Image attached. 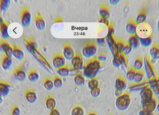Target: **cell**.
I'll return each instance as SVG.
<instances>
[{
  "label": "cell",
  "mask_w": 159,
  "mask_h": 115,
  "mask_svg": "<svg viewBox=\"0 0 159 115\" xmlns=\"http://www.w3.org/2000/svg\"><path fill=\"white\" fill-rule=\"evenodd\" d=\"M28 51L48 72L54 73V70L51 63L45 56L39 48L36 43L32 44L25 43Z\"/></svg>",
  "instance_id": "cell-1"
},
{
  "label": "cell",
  "mask_w": 159,
  "mask_h": 115,
  "mask_svg": "<svg viewBox=\"0 0 159 115\" xmlns=\"http://www.w3.org/2000/svg\"><path fill=\"white\" fill-rule=\"evenodd\" d=\"M45 103L46 109L49 111L52 110L56 108V99L52 94H49L46 97Z\"/></svg>",
  "instance_id": "cell-19"
},
{
  "label": "cell",
  "mask_w": 159,
  "mask_h": 115,
  "mask_svg": "<svg viewBox=\"0 0 159 115\" xmlns=\"http://www.w3.org/2000/svg\"><path fill=\"white\" fill-rule=\"evenodd\" d=\"M28 79L30 82L34 83L38 81L40 78L39 74L35 69H29L27 72Z\"/></svg>",
  "instance_id": "cell-22"
},
{
  "label": "cell",
  "mask_w": 159,
  "mask_h": 115,
  "mask_svg": "<svg viewBox=\"0 0 159 115\" xmlns=\"http://www.w3.org/2000/svg\"><path fill=\"white\" fill-rule=\"evenodd\" d=\"M148 14L147 9L145 7L141 9L138 13L136 21L138 24L146 22Z\"/></svg>",
  "instance_id": "cell-21"
},
{
  "label": "cell",
  "mask_w": 159,
  "mask_h": 115,
  "mask_svg": "<svg viewBox=\"0 0 159 115\" xmlns=\"http://www.w3.org/2000/svg\"><path fill=\"white\" fill-rule=\"evenodd\" d=\"M20 16L22 25L25 28L29 26L31 22L32 16L28 6L22 7L20 11Z\"/></svg>",
  "instance_id": "cell-6"
},
{
  "label": "cell",
  "mask_w": 159,
  "mask_h": 115,
  "mask_svg": "<svg viewBox=\"0 0 159 115\" xmlns=\"http://www.w3.org/2000/svg\"><path fill=\"white\" fill-rule=\"evenodd\" d=\"M107 35H114L115 32V25L113 22H110V24L107 27Z\"/></svg>",
  "instance_id": "cell-40"
},
{
  "label": "cell",
  "mask_w": 159,
  "mask_h": 115,
  "mask_svg": "<svg viewBox=\"0 0 159 115\" xmlns=\"http://www.w3.org/2000/svg\"><path fill=\"white\" fill-rule=\"evenodd\" d=\"M100 25L99 26V29L98 30L97 33L99 35L102 34L104 32L105 30L106 29L107 27L103 24L100 23Z\"/></svg>",
  "instance_id": "cell-47"
},
{
  "label": "cell",
  "mask_w": 159,
  "mask_h": 115,
  "mask_svg": "<svg viewBox=\"0 0 159 115\" xmlns=\"http://www.w3.org/2000/svg\"><path fill=\"white\" fill-rule=\"evenodd\" d=\"M10 25L9 23L5 20H2L1 22L0 29L3 39H6L9 38V35L8 33V27Z\"/></svg>",
  "instance_id": "cell-25"
},
{
  "label": "cell",
  "mask_w": 159,
  "mask_h": 115,
  "mask_svg": "<svg viewBox=\"0 0 159 115\" xmlns=\"http://www.w3.org/2000/svg\"><path fill=\"white\" fill-rule=\"evenodd\" d=\"M20 113L19 106L16 104H14L11 109V115H20Z\"/></svg>",
  "instance_id": "cell-41"
},
{
  "label": "cell",
  "mask_w": 159,
  "mask_h": 115,
  "mask_svg": "<svg viewBox=\"0 0 159 115\" xmlns=\"http://www.w3.org/2000/svg\"><path fill=\"white\" fill-rule=\"evenodd\" d=\"M127 42L122 38H119L116 40V45L118 53H122Z\"/></svg>",
  "instance_id": "cell-32"
},
{
  "label": "cell",
  "mask_w": 159,
  "mask_h": 115,
  "mask_svg": "<svg viewBox=\"0 0 159 115\" xmlns=\"http://www.w3.org/2000/svg\"><path fill=\"white\" fill-rule=\"evenodd\" d=\"M12 50V55L19 60H22L25 56V54L20 47L16 44H11Z\"/></svg>",
  "instance_id": "cell-18"
},
{
  "label": "cell",
  "mask_w": 159,
  "mask_h": 115,
  "mask_svg": "<svg viewBox=\"0 0 159 115\" xmlns=\"http://www.w3.org/2000/svg\"><path fill=\"white\" fill-rule=\"evenodd\" d=\"M84 113L83 107L77 104L72 107L71 111V115H84Z\"/></svg>",
  "instance_id": "cell-29"
},
{
  "label": "cell",
  "mask_w": 159,
  "mask_h": 115,
  "mask_svg": "<svg viewBox=\"0 0 159 115\" xmlns=\"http://www.w3.org/2000/svg\"><path fill=\"white\" fill-rule=\"evenodd\" d=\"M151 58L154 60H157L159 58V45L157 42H154L151 46L149 51V54Z\"/></svg>",
  "instance_id": "cell-24"
},
{
  "label": "cell",
  "mask_w": 159,
  "mask_h": 115,
  "mask_svg": "<svg viewBox=\"0 0 159 115\" xmlns=\"http://www.w3.org/2000/svg\"><path fill=\"white\" fill-rule=\"evenodd\" d=\"M13 84L6 80H0V93L3 97H5L9 94Z\"/></svg>",
  "instance_id": "cell-14"
},
{
  "label": "cell",
  "mask_w": 159,
  "mask_h": 115,
  "mask_svg": "<svg viewBox=\"0 0 159 115\" xmlns=\"http://www.w3.org/2000/svg\"><path fill=\"white\" fill-rule=\"evenodd\" d=\"M26 100L30 103H35L37 100V94L36 91L32 88H28L24 92Z\"/></svg>",
  "instance_id": "cell-11"
},
{
  "label": "cell",
  "mask_w": 159,
  "mask_h": 115,
  "mask_svg": "<svg viewBox=\"0 0 159 115\" xmlns=\"http://www.w3.org/2000/svg\"><path fill=\"white\" fill-rule=\"evenodd\" d=\"M73 70L72 65H66L61 68L57 69L56 73L60 77H66L69 75L71 71Z\"/></svg>",
  "instance_id": "cell-23"
},
{
  "label": "cell",
  "mask_w": 159,
  "mask_h": 115,
  "mask_svg": "<svg viewBox=\"0 0 159 115\" xmlns=\"http://www.w3.org/2000/svg\"><path fill=\"white\" fill-rule=\"evenodd\" d=\"M12 72L15 79L18 80L23 81L26 79V73L22 65L17 66L14 69Z\"/></svg>",
  "instance_id": "cell-13"
},
{
  "label": "cell",
  "mask_w": 159,
  "mask_h": 115,
  "mask_svg": "<svg viewBox=\"0 0 159 115\" xmlns=\"http://www.w3.org/2000/svg\"><path fill=\"white\" fill-rule=\"evenodd\" d=\"M127 42L132 48L137 49L139 47L140 44L139 38H138L136 34L130 35Z\"/></svg>",
  "instance_id": "cell-26"
},
{
  "label": "cell",
  "mask_w": 159,
  "mask_h": 115,
  "mask_svg": "<svg viewBox=\"0 0 159 115\" xmlns=\"http://www.w3.org/2000/svg\"><path fill=\"white\" fill-rule=\"evenodd\" d=\"M152 33L150 25L147 22H145L138 25L136 34L138 38H145L149 36Z\"/></svg>",
  "instance_id": "cell-4"
},
{
  "label": "cell",
  "mask_w": 159,
  "mask_h": 115,
  "mask_svg": "<svg viewBox=\"0 0 159 115\" xmlns=\"http://www.w3.org/2000/svg\"><path fill=\"white\" fill-rule=\"evenodd\" d=\"M99 22L101 24H103L107 27L109 26L110 22L109 19L101 18L99 16Z\"/></svg>",
  "instance_id": "cell-46"
},
{
  "label": "cell",
  "mask_w": 159,
  "mask_h": 115,
  "mask_svg": "<svg viewBox=\"0 0 159 115\" xmlns=\"http://www.w3.org/2000/svg\"><path fill=\"white\" fill-rule=\"evenodd\" d=\"M153 35L152 33L151 35L145 38H139L140 43L142 46L144 47H147L150 46L151 44L153 39Z\"/></svg>",
  "instance_id": "cell-30"
},
{
  "label": "cell",
  "mask_w": 159,
  "mask_h": 115,
  "mask_svg": "<svg viewBox=\"0 0 159 115\" xmlns=\"http://www.w3.org/2000/svg\"><path fill=\"white\" fill-rule=\"evenodd\" d=\"M43 84L44 87L47 90L50 91L53 89V80L48 76H47L44 78Z\"/></svg>",
  "instance_id": "cell-27"
},
{
  "label": "cell",
  "mask_w": 159,
  "mask_h": 115,
  "mask_svg": "<svg viewBox=\"0 0 159 115\" xmlns=\"http://www.w3.org/2000/svg\"><path fill=\"white\" fill-rule=\"evenodd\" d=\"M52 61L53 67L57 69L66 65L65 59L60 52H56L53 54Z\"/></svg>",
  "instance_id": "cell-7"
},
{
  "label": "cell",
  "mask_w": 159,
  "mask_h": 115,
  "mask_svg": "<svg viewBox=\"0 0 159 115\" xmlns=\"http://www.w3.org/2000/svg\"><path fill=\"white\" fill-rule=\"evenodd\" d=\"M97 50V43L94 39L90 40L83 44L82 50L83 56L90 59L95 55Z\"/></svg>",
  "instance_id": "cell-3"
},
{
  "label": "cell",
  "mask_w": 159,
  "mask_h": 115,
  "mask_svg": "<svg viewBox=\"0 0 159 115\" xmlns=\"http://www.w3.org/2000/svg\"><path fill=\"white\" fill-rule=\"evenodd\" d=\"M53 82L54 86L56 88H60L63 85V81L62 78L57 74H55L54 75Z\"/></svg>",
  "instance_id": "cell-33"
},
{
  "label": "cell",
  "mask_w": 159,
  "mask_h": 115,
  "mask_svg": "<svg viewBox=\"0 0 159 115\" xmlns=\"http://www.w3.org/2000/svg\"><path fill=\"white\" fill-rule=\"evenodd\" d=\"M144 65V59L142 56L138 55L134 61V67L136 70L141 69Z\"/></svg>",
  "instance_id": "cell-31"
},
{
  "label": "cell",
  "mask_w": 159,
  "mask_h": 115,
  "mask_svg": "<svg viewBox=\"0 0 159 115\" xmlns=\"http://www.w3.org/2000/svg\"><path fill=\"white\" fill-rule=\"evenodd\" d=\"M12 63L11 57L7 56L3 53L1 57V63L2 69L5 71H7L11 67Z\"/></svg>",
  "instance_id": "cell-20"
},
{
  "label": "cell",
  "mask_w": 159,
  "mask_h": 115,
  "mask_svg": "<svg viewBox=\"0 0 159 115\" xmlns=\"http://www.w3.org/2000/svg\"><path fill=\"white\" fill-rule=\"evenodd\" d=\"M87 115H97V114L95 112H91Z\"/></svg>",
  "instance_id": "cell-51"
},
{
  "label": "cell",
  "mask_w": 159,
  "mask_h": 115,
  "mask_svg": "<svg viewBox=\"0 0 159 115\" xmlns=\"http://www.w3.org/2000/svg\"><path fill=\"white\" fill-rule=\"evenodd\" d=\"M107 56L108 54L106 52L102 51L99 53L97 58L100 62H104L107 60Z\"/></svg>",
  "instance_id": "cell-42"
},
{
  "label": "cell",
  "mask_w": 159,
  "mask_h": 115,
  "mask_svg": "<svg viewBox=\"0 0 159 115\" xmlns=\"http://www.w3.org/2000/svg\"><path fill=\"white\" fill-rule=\"evenodd\" d=\"M106 41L110 51L114 57L118 53L116 45L117 39L114 35H107L106 36Z\"/></svg>",
  "instance_id": "cell-9"
},
{
  "label": "cell",
  "mask_w": 159,
  "mask_h": 115,
  "mask_svg": "<svg viewBox=\"0 0 159 115\" xmlns=\"http://www.w3.org/2000/svg\"><path fill=\"white\" fill-rule=\"evenodd\" d=\"M119 0H111L110 1L111 4V5H115L118 4L119 2Z\"/></svg>",
  "instance_id": "cell-50"
},
{
  "label": "cell",
  "mask_w": 159,
  "mask_h": 115,
  "mask_svg": "<svg viewBox=\"0 0 159 115\" xmlns=\"http://www.w3.org/2000/svg\"><path fill=\"white\" fill-rule=\"evenodd\" d=\"M136 70L135 69L134 65H132L128 71L127 77L128 79L132 80L134 79Z\"/></svg>",
  "instance_id": "cell-38"
},
{
  "label": "cell",
  "mask_w": 159,
  "mask_h": 115,
  "mask_svg": "<svg viewBox=\"0 0 159 115\" xmlns=\"http://www.w3.org/2000/svg\"><path fill=\"white\" fill-rule=\"evenodd\" d=\"M144 65L146 72L148 78L153 76L155 72L154 63L153 59L151 58L149 54L146 53L145 54L144 59Z\"/></svg>",
  "instance_id": "cell-5"
},
{
  "label": "cell",
  "mask_w": 159,
  "mask_h": 115,
  "mask_svg": "<svg viewBox=\"0 0 159 115\" xmlns=\"http://www.w3.org/2000/svg\"><path fill=\"white\" fill-rule=\"evenodd\" d=\"M145 74L144 71L143 69L136 70L134 77L135 80L137 81L141 80L142 79Z\"/></svg>",
  "instance_id": "cell-37"
},
{
  "label": "cell",
  "mask_w": 159,
  "mask_h": 115,
  "mask_svg": "<svg viewBox=\"0 0 159 115\" xmlns=\"http://www.w3.org/2000/svg\"><path fill=\"white\" fill-rule=\"evenodd\" d=\"M64 21L63 17L61 16H58L56 17L53 20V24L56 23H62Z\"/></svg>",
  "instance_id": "cell-48"
},
{
  "label": "cell",
  "mask_w": 159,
  "mask_h": 115,
  "mask_svg": "<svg viewBox=\"0 0 159 115\" xmlns=\"http://www.w3.org/2000/svg\"><path fill=\"white\" fill-rule=\"evenodd\" d=\"M72 64L74 71L82 70L83 67V60L82 54L80 52L76 53L75 56L72 59Z\"/></svg>",
  "instance_id": "cell-8"
},
{
  "label": "cell",
  "mask_w": 159,
  "mask_h": 115,
  "mask_svg": "<svg viewBox=\"0 0 159 115\" xmlns=\"http://www.w3.org/2000/svg\"><path fill=\"white\" fill-rule=\"evenodd\" d=\"M99 16L101 17L109 19L110 16V7L105 2L100 3L99 6Z\"/></svg>",
  "instance_id": "cell-16"
},
{
  "label": "cell",
  "mask_w": 159,
  "mask_h": 115,
  "mask_svg": "<svg viewBox=\"0 0 159 115\" xmlns=\"http://www.w3.org/2000/svg\"><path fill=\"white\" fill-rule=\"evenodd\" d=\"M11 3L9 0H1L0 1V8L2 13H4L7 9Z\"/></svg>",
  "instance_id": "cell-35"
},
{
  "label": "cell",
  "mask_w": 159,
  "mask_h": 115,
  "mask_svg": "<svg viewBox=\"0 0 159 115\" xmlns=\"http://www.w3.org/2000/svg\"><path fill=\"white\" fill-rule=\"evenodd\" d=\"M97 43L101 46H104L106 44V37H100L97 39Z\"/></svg>",
  "instance_id": "cell-45"
},
{
  "label": "cell",
  "mask_w": 159,
  "mask_h": 115,
  "mask_svg": "<svg viewBox=\"0 0 159 115\" xmlns=\"http://www.w3.org/2000/svg\"><path fill=\"white\" fill-rule=\"evenodd\" d=\"M34 20L36 28L39 30H42L45 28V23L43 16L39 12L36 13L34 15Z\"/></svg>",
  "instance_id": "cell-15"
},
{
  "label": "cell",
  "mask_w": 159,
  "mask_h": 115,
  "mask_svg": "<svg viewBox=\"0 0 159 115\" xmlns=\"http://www.w3.org/2000/svg\"><path fill=\"white\" fill-rule=\"evenodd\" d=\"M88 86L91 90L96 88L99 86V80L96 77L90 79L88 82Z\"/></svg>",
  "instance_id": "cell-34"
},
{
  "label": "cell",
  "mask_w": 159,
  "mask_h": 115,
  "mask_svg": "<svg viewBox=\"0 0 159 115\" xmlns=\"http://www.w3.org/2000/svg\"><path fill=\"white\" fill-rule=\"evenodd\" d=\"M74 81L76 88L83 86L85 82V78L83 75L80 74H75L74 76Z\"/></svg>",
  "instance_id": "cell-28"
},
{
  "label": "cell",
  "mask_w": 159,
  "mask_h": 115,
  "mask_svg": "<svg viewBox=\"0 0 159 115\" xmlns=\"http://www.w3.org/2000/svg\"><path fill=\"white\" fill-rule=\"evenodd\" d=\"M138 25L136 19L134 18L129 19L128 20L126 26L127 32L130 35L135 34L136 33Z\"/></svg>",
  "instance_id": "cell-17"
},
{
  "label": "cell",
  "mask_w": 159,
  "mask_h": 115,
  "mask_svg": "<svg viewBox=\"0 0 159 115\" xmlns=\"http://www.w3.org/2000/svg\"><path fill=\"white\" fill-rule=\"evenodd\" d=\"M120 59L122 65H123L126 67H127L128 60L126 56L123 53H119Z\"/></svg>",
  "instance_id": "cell-39"
},
{
  "label": "cell",
  "mask_w": 159,
  "mask_h": 115,
  "mask_svg": "<svg viewBox=\"0 0 159 115\" xmlns=\"http://www.w3.org/2000/svg\"><path fill=\"white\" fill-rule=\"evenodd\" d=\"M49 115H60V111L57 108L50 111Z\"/></svg>",
  "instance_id": "cell-49"
},
{
  "label": "cell",
  "mask_w": 159,
  "mask_h": 115,
  "mask_svg": "<svg viewBox=\"0 0 159 115\" xmlns=\"http://www.w3.org/2000/svg\"><path fill=\"white\" fill-rule=\"evenodd\" d=\"M63 55L68 60H72L75 53L72 45L68 42H65L63 44Z\"/></svg>",
  "instance_id": "cell-10"
},
{
  "label": "cell",
  "mask_w": 159,
  "mask_h": 115,
  "mask_svg": "<svg viewBox=\"0 0 159 115\" xmlns=\"http://www.w3.org/2000/svg\"><path fill=\"white\" fill-rule=\"evenodd\" d=\"M102 66V63L97 57H94L89 59L84 64L83 76L90 79L94 78L96 77Z\"/></svg>",
  "instance_id": "cell-2"
},
{
  "label": "cell",
  "mask_w": 159,
  "mask_h": 115,
  "mask_svg": "<svg viewBox=\"0 0 159 115\" xmlns=\"http://www.w3.org/2000/svg\"><path fill=\"white\" fill-rule=\"evenodd\" d=\"M0 50L2 52L5 53L10 57L12 55V50L11 45L4 39H1L0 41Z\"/></svg>",
  "instance_id": "cell-12"
},
{
  "label": "cell",
  "mask_w": 159,
  "mask_h": 115,
  "mask_svg": "<svg viewBox=\"0 0 159 115\" xmlns=\"http://www.w3.org/2000/svg\"><path fill=\"white\" fill-rule=\"evenodd\" d=\"M132 48V47L129 45V44L127 42L126 44L124 49L122 53L126 56L128 55L130 53Z\"/></svg>",
  "instance_id": "cell-43"
},
{
  "label": "cell",
  "mask_w": 159,
  "mask_h": 115,
  "mask_svg": "<svg viewBox=\"0 0 159 115\" xmlns=\"http://www.w3.org/2000/svg\"><path fill=\"white\" fill-rule=\"evenodd\" d=\"M100 93V88L99 86L96 88L91 90V95L94 97L99 96Z\"/></svg>",
  "instance_id": "cell-44"
},
{
  "label": "cell",
  "mask_w": 159,
  "mask_h": 115,
  "mask_svg": "<svg viewBox=\"0 0 159 115\" xmlns=\"http://www.w3.org/2000/svg\"><path fill=\"white\" fill-rule=\"evenodd\" d=\"M113 65L114 67L116 68H118L122 65L119 53L113 57Z\"/></svg>",
  "instance_id": "cell-36"
}]
</instances>
